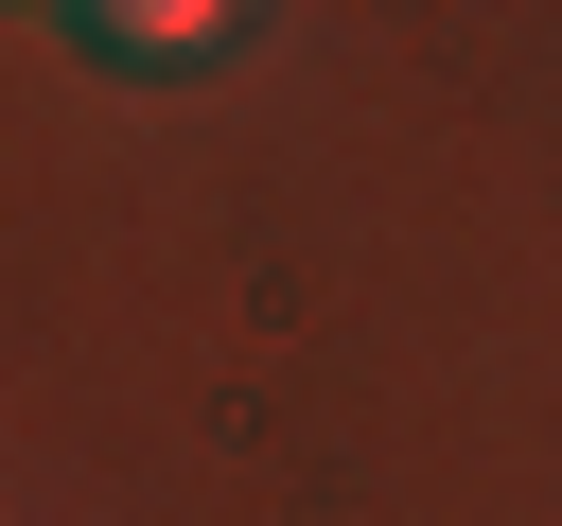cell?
Returning a JSON list of instances; mask_svg holds the SVG:
<instances>
[{"label":"cell","instance_id":"1","mask_svg":"<svg viewBox=\"0 0 562 526\" xmlns=\"http://www.w3.org/2000/svg\"><path fill=\"white\" fill-rule=\"evenodd\" d=\"M70 18H88L105 53H140V70H176V53H211V35H228V0H70Z\"/></svg>","mask_w":562,"mask_h":526},{"label":"cell","instance_id":"2","mask_svg":"<svg viewBox=\"0 0 562 526\" xmlns=\"http://www.w3.org/2000/svg\"><path fill=\"white\" fill-rule=\"evenodd\" d=\"M18 18H70V0H18Z\"/></svg>","mask_w":562,"mask_h":526}]
</instances>
